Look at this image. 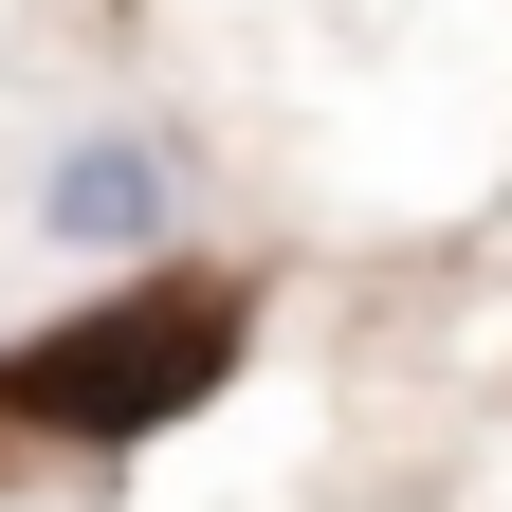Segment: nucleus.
Returning a JSON list of instances; mask_svg holds the SVG:
<instances>
[{
  "mask_svg": "<svg viewBox=\"0 0 512 512\" xmlns=\"http://www.w3.org/2000/svg\"><path fill=\"white\" fill-rule=\"evenodd\" d=\"M256 366V275L238 256H147L92 311L0 348V439H55V458H128V439L202 421L220 384Z\"/></svg>",
  "mask_w": 512,
  "mask_h": 512,
  "instance_id": "f257e3e1",
  "label": "nucleus"
},
{
  "mask_svg": "<svg viewBox=\"0 0 512 512\" xmlns=\"http://www.w3.org/2000/svg\"><path fill=\"white\" fill-rule=\"evenodd\" d=\"M37 220L74 238V256H165V220H183V165L147 147V128H92V147H55V165H37Z\"/></svg>",
  "mask_w": 512,
  "mask_h": 512,
  "instance_id": "f03ea898",
  "label": "nucleus"
}]
</instances>
